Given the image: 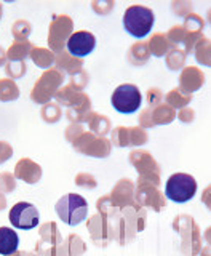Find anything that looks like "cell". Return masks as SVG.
<instances>
[{
	"label": "cell",
	"mask_w": 211,
	"mask_h": 256,
	"mask_svg": "<svg viewBox=\"0 0 211 256\" xmlns=\"http://www.w3.org/2000/svg\"><path fill=\"white\" fill-rule=\"evenodd\" d=\"M109 226L112 232V238L120 245H126L148 226V212L146 208L136 204L133 206L116 208L109 216Z\"/></svg>",
	"instance_id": "obj_1"
},
{
	"label": "cell",
	"mask_w": 211,
	"mask_h": 256,
	"mask_svg": "<svg viewBox=\"0 0 211 256\" xmlns=\"http://www.w3.org/2000/svg\"><path fill=\"white\" fill-rule=\"evenodd\" d=\"M173 229L181 237V250L186 256H197L200 254L204 246V237L198 224L190 214H178L173 221Z\"/></svg>",
	"instance_id": "obj_2"
},
{
	"label": "cell",
	"mask_w": 211,
	"mask_h": 256,
	"mask_svg": "<svg viewBox=\"0 0 211 256\" xmlns=\"http://www.w3.org/2000/svg\"><path fill=\"white\" fill-rule=\"evenodd\" d=\"M128 160L138 172V180L134 184H150V186L156 188L160 186L162 168L149 150H142V149L132 150L128 156Z\"/></svg>",
	"instance_id": "obj_3"
},
{
	"label": "cell",
	"mask_w": 211,
	"mask_h": 256,
	"mask_svg": "<svg viewBox=\"0 0 211 256\" xmlns=\"http://www.w3.org/2000/svg\"><path fill=\"white\" fill-rule=\"evenodd\" d=\"M156 16L150 8L144 5H132L125 10L124 28L134 38H144L152 30Z\"/></svg>",
	"instance_id": "obj_4"
},
{
	"label": "cell",
	"mask_w": 211,
	"mask_h": 256,
	"mask_svg": "<svg viewBox=\"0 0 211 256\" xmlns=\"http://www.w3.org/2000/svg\"><path fill=\"white\" fill-rule=\"evenodd\" d=\"M60 220L68 226H78L88 218V202L85 197L78 194H66L62 196L54 205Z\"/></svg>",
	"instance_id": "obj_5"
},
{
	"label": "cell",
	"mask_w": 211,
	"mask_h": 256,
	"mask_svg": "<svg viewBox=\"0 0 211 256\" xmlns=\"http://www.w3.org/2000/svg\"><path fill=\"white\" fill-rule=\"evenodd\" d=\"M198 184L189 173H174L165 184V197L174 204H186L196 197Z\"/></svg>",
	"instance_id": "obj_6"
},
{
	"label": "cell",
	"mask_w": 211,
	"mask_h": 256,
	"mask_svg": "<svg viewBox=\"0 0 211 256\" xmlns=\"http://www.w3.org/2000/svg\"><path fill=\"white\" fill-rule=\"evenodd\" d=\"M62 82H64L62 72H60L56 68L45 70L42 77L36 82L34 88H32L30 100L40 104V106H45L46 102H52L58 90L62 86Z\"/></svg>",
	"instance_id": "obj_7"
},
{
	"label": "cell",
	"mask_w": 211,
	"mask_h": 256,
	"mask_svg": "<svg viewBox=\"0 0 211 256\" xmlns=\"http://www.w3.org/2000/svg\"><path fill=\"white\" fill-rule=\"evenodd\" d=\"M74 34V21L68 14L53 16V21L48 30V48L56 54L64 52L68 46V40Z\"/></svg>",
	"instance_id": "obj_8"
},
{
	"label": "cell",
	"mask_w": 211,
	"mask_h": 256,
	"mask_svg": "<svg viewBox=\"0 0 211 256\" xmlns=\"http://www.w3.org/2000/svg\"><path fill=\"white\" fill-rule=\"evenodd\" d=\"M112 108L120 114H133L141 108L142 94L133 84H122L112 93Z\"/></svg>",
	"instance_id": "obj_9"
},
{
	"label": "cell",
	"mask_w": 211,
	"mask_h": 256,
	"mask_svg": "<svg viewBox=\"0 0 211 256\" xmlns=\"http://www.w3.org/2000/svg\"><path fill=\"white\" fill-rule=\"evenodd\" d=\"M78 154H84L94 158H106L112 152V142L108 138L96 136L92 132H85L80 138L72 144Z\"/></svg>",
	"instance_id": "obj_10"
},
{
	"label": "cell",
	"mask_w": 211,
	"mask_h": 256,
	"mask_svg": "<svg viewBox=\"0 0 211 256\" xmlns=\"http://www.w3.org/2000/svg\"><path fill=\"white\" fill-rule=\"evenodd\" d=\"M12 226L21 230H29L38 226L40 214L37 208L29 202H18L12 206L10 214H8Z\"/></svg>",
	"instance_id": "obj_11"
},
{
	"label": "cell",
	"mask_w": 211,
	"mask_h": 256,
	"mask_svg": "<svg viewBox=\"0 0 211 256\" xmlns=\"http://www.w3.org/2000/svg\"><path fill=\"white\" fill-rule=\"evenodd\" d=\"M134 200L144 208H150L156 213H160L166 205V197L162 194L160 189L150 184H136Z\"/></svg>",
	"instance_id": "obj_12"
},
{
	"label": "cell",
	"mask_w": 211,
	"mask_h": 256,
	"mask_svg": "<svg viewBox=\"0 0 211 256\" xmlns=\"http://www.w3.org/2000/svg\"><path fill=\"white\" fill-rule=\"evenodd\" d=\"M86 229H88V234H90V238L93 240V244H96L98 246L104 248L110 242H114L109 220L100 213H94L86 220Z\"/></svg>",
	"instance_id": "obj_13"
},
{
	"label": "cell",
	"mask_w": 211,
	"mask_h": 256,
	"mask_svg": "<svg viewBox=\"0 0 211 256\" xmlns=\"http://www.w3.org/2000/svg\"><path fill=\"white\" fill-rule=\"evenodd\" d=\"M94 48H96V37L92 32L78 30V32H74V34L70 36V38L68 40L66 50L72 56H76V58L84 60L85 56H88L94 50Z\"/></svg>",
	"instance_id": "obj_14"
},
{
	"label": "cell",
	"mask_w": 211,
	"mask_h": 256,
	"mask_svg": "<svg viewBox=\"0 0 211 256\" xmlns=\"http://www.w3.org/2000/svg\"><path fill=\"white\" fill-rule=\"evenodd\" d=\"M92 101L90 96L85 92H80L77 94V100L74 101L70 108L66 109V117L70 124H88V120L92 117Z\"/></svg>",
	"instance_id": "obj_15"
},
{
	"label": "cell",
	"mask_w": 211,
	"mask_h": 256,
	"mask_svg": "<svg viewBox=\"0 0 211 256\" xmlns=\"http://www.w3.org/2000/svg\"><path fill=\"white\" fill-rule=\"evenodd\" d=\"M134 190H136V184L128 180V178H122L110 190V198L116 206L118 208H125V206H133L138 202L134 200Z\"/></svg>",
	"instance_id": "obj_16"
},
{
	"label": "cell",
	"mask_w": 211,
	"mask_h": 256,
	"mask_svg": "<svg viewBox=\"0 0 211 256\" xmlns=\"http://www.w3.org/2000/svg\"><path fill=\"white\" fill-rule=\"evenodd\" d=\"M178 82H180V90L182 93H188V94H192L198 92L202 86L205 84V74L204 70L197 66H186L180 77H178Z\"/></svg>",
	"instance_id": "obj_17"
},
{
	"label": "cell",
	"mask_w": 211,
	"mask_h": 256,
	"mask_svg": "<svg viewBox=\"0 0 211 256\" xmlns=\"http://www.w3.org/2000/svg\"><path fill=\"white\" fill-rule=\"evenodd\" d=\"M14 178L28 184H37L42 180V166L30 158H21L14 166Z\"/></svg>",
	"instance_id": "obj_18"
},
{
	"label": "cell",
	"mask_w": 211,
	"mask_h": 256,
	"mask_svg": "<svg viewBox=\"0 0 211 256\" xmlns=\"http://www.w3.org/2000/svg\"><path fill=\"white\" fill-rule=\"evenodd\" d=\"M54 68L62 72V74L74 76L84 69V60L76 58L68 50H64L54 54Z\"/></svg>",
	"instance_id": "obj_19"
},
{
	"label": "cell",
	"mask_w": 211,
	"mask_h": 256,
	"mask_svg": "<svg viewBox=\"0 0 211 256\" xmlns=\"http://www.w3.org/2000/svg\"><path fill=\"white\" fill-rule=\"evenodd\" d=\"M20 237L12 228H0V256H10L18 252Z\"/></svg>",
	"instance_id": "obj_20"
},
{
	"label": "cell",
	"mask_w": 211,
	"mask_h": 256,
	"mask_svg": "<svg viewBox=\"0 0 211 256\" xmlns=\"http://www.w3.org/2000/svg\"><path fill=\"white\" fill-rule=\"evenodd\" d=\"M150 56L152 54H150L148 42L140 40V42H136L130 46L126 60L130 64H133V66H144V64H148V61L150 60Z\"/></svg>",
	"instance_id": "obj_21"
},
{
	"label": "cell",
	"mask_w": 211,
	"mask_h": 256,
	"mask_svg": "<svg viewBox=\"0 0 211 256\" xmlns=\"http://www.w3.org/2000/svg\"><path fill=\"white\" fill-rule=\"evenodd\" d=\"M32 50H34V45H32L29 40H14L12 46L6 50V60L24 62V60L30 56Z\"/></svg>",
	"instance_id": "obj_22"
},
{
	"label": "cell",
	"mask_w": 211,
	"mask_h": 256,
	"mask_svg": "<svg viewBox=\"0 0 211 256\" xmlns=\"http://www.w3.org/2000/svg\"><path fill=\"white\" fill-rule=\"evenodd\" d=\"M88 128H90V132L96 136H102L106 138L110 132H112V124H110V118L106 117L100 112H92V117L88 120Z\"/></svg>",
	"instance_id": "obj_23"
},
{
	"label": "cell",
	"mask_w": 211,
	"mask_h": 256,
	"mask_svg": "<svg viewBox=\"0 0 211 256\" xmlns=\"http://www.w3.org/2000/svg\"><path fill=\"white\" fill-rule=\"evenodd\" d=\"M38 240L40 242H44L45 245H50V246H54L62 242V236L56 226V222L53 221H48V222H44L42 226H40V230H38Z\"/></svg>",
	"instance_id": "obj_24"
},
{
	"label": "cell",
	"mask_w": 211,
	"mask_h": 256,
	"mask_svg": "<svg viewBox=\"0 0 211 256\" xmlns=\"http://www.w3.org/2000/svg\"><path fill=\"white\" fill-rule=\"evenodd\" d=\"M149 50H150V54L156 56V58H164V56L168 54V52L172 50V45H170L168 38H166V34L164 32H158V34H154L150 38H149Z\"/></svg>",
	"instance_id": "obj_25"
},
{
	"label": "cell",
	"mask_w": 211,
	"mask_h": 256,
	"mask_svg": "<svg viewBox=\"0 0 211 256\" xmlns=\"http://www.w3.org/2000/svg\"><path fill=\"white\" fill-rule=\"evenodd\" d=\"M30 60L40 69H52L54 66V53L50 48H42V46H34V50L30 53Z\"/></svg>",
	"instance_id": "obj_26"
},
{
	"label": "cell",
	"mask_w": 211,
	"mask_h": 256,
	"mask_svg": "<svg viewBox=\"0 0 211 256\" xmlns=\"http://www.w3.org/2000/svg\"><path fill=\"white\" fill-rule=\"evenodd\" d=\"M192 101V94L182 93L180 88H173L165 94L164 102L168 104L170 108H173L174 110H181L182 108H188L189 102Z\"/></svg>",
	"instance_id": "obj_27"
},
{
	"label": "cell",
	"mask_w": 211,
	"mask_h": 256,
	"mask_svg": "<svg viewBox=\"0 0 211 256\" xmlns=\"http://www.w3.org/2000/svg\"><path fill=\"white\" fill-rule=\"evenodd\" d=\"M176 114L178 112L173 108H170L168 104L162 102L157 108L152 109V122L154 125H170L176 118Z\"/></svg>",
	"instance_id": "obj_28"
},
{
	"label": "cell",
	"mask_w": 211,
	"mask_h": 256,
	"mask_svg": "<svg viewBox=\"0 0 211 256\" xmlns=\"http://www.w3.org/2000/svg\"><path fill=\"white\" fill-rule=\"evenodd\" d=\"M186 60H188V53L184 48H172L165 56V64L170 70H182L186 68Z\"/></svg>",
	"instance_id": "obj_29"
},
{
	"label": "cell",
	"mask_w": 211,
	"mask_h": 256,
	"mask_svg": "<svg viewBox=\"0 0 211 256\" xmlns=\"http://www.w3.org/2000/svg\"><path fill=\"white\" fill-rule=\"evenodd\" d=\"M194 54H196V61L202 66L211 68V40L204 37L200 40V44L196 46L194 50Z\"/></svg>",
	"instance_id": "obj_30"
},
{
	"label": "cell",
	"mask_w": 211,
	"mask_h": 256,
	"mask_svg": "<svg viewBox=\"0 0 211 256\" xmlns=\"http://www.w3.org/2000/svg\"><path fill=\"white\" fill-rule=\"evenodd\" d=\"M20 98V88L10 78H0V101L8 102Z\"/></svg>",
	"instance_id": "obj_31"
},
{
	"label": "cell",
	"mask_w": 211,
	"mask_h": 256,
	"mask_svg": "<svg viewBox=\"0 0 211 256\" xmlns=\"http://www.w3.org/2000/svg\"><path fill=\"white\" fill-rule=\"evenodd\" d=\"M40 116L45 120L46 124H56L60 122L62 117V110L58 102H46L45 106H42L40 110Z\"/></svg>",
	"instance_id": "obj_32"
},
{
	"label": "cell",
	"mask_w": 211,
	"mask_h": 256,
	"mask_svg": "<svg viewBox=\"0 0 211 256\" xmlns=\"http://www.w3.org/2000/svg\"><path fill=\"white\" fill-rule=\"evenodd\" d=\"M182 28L186 29V32H189V34H204L205 20L202 18L200 14L192 13V14L188 16V18H184Z\"/></svg>",
	"instance_id": "obj_33"
},
{
	"label": "cell",
	"mask_w": 211,
	"mask_h": 256,
	"mask_svg": "<svg viewBox=\"0 0 211 256\" xmlns=\"http://www.w3.org/2000/svg\"><path fill=\"white\" fill-rule=\"evenodd\" d=\"M80 92H76L74 88L66 85V86H61L58 93H56L54 96V101L60 104V106H66V108H70L72 104H74V101L77 100V94Z\"/></svg>",
	"instance_id": "obj_34"
},
{
	"label": "cell",
	"mask_w": 211,
	"mask_h": 256,
	"mask_svg": "<svg viewBox=\"0 0 211 256\" xmlns=\"http://www.w3.org/2000/svg\"><path fill=\"white\" fill-rule=\"evenodd\" d=\"M110 142L116 148H130L128 126H117L110 132Z\"/></svg>",
	"instance_id": "obj_35"
},
{
	"label": "cell",
	"mask_w": 211,
	"mask_h": 256,
	"mask_svg": "<svg viewBox=\"0 0 211 256\" xmlns=\"http://www.w3.org/2000/svg\"><path fill=\"white\" fill-rule=\"evenodd\" d=\"M128 136H130V146H144L146 142L149 141V134L148 132L141 126H132L128 128Z\"/></svg>",
	"instance_id": "obj_36"
},
{
	"label": "cell",
	"mask_w": 211,
	"mask_h": 256,
	"mask_svg": "<svg viewBox=\"0 0 211 256\" xmlns=\"http://www.w3.org/2000/svg\"><path fill=\"white\" fill-rule=\"evenodd\" d=\"M5 72H6V77L14 82V80L24 77V74H26V64L21 61H6Z\"/></svg>",
	"instance_id": "obj_37"
},
{
	"label": "cell",
	"mask_w": 211,
	"mask_h": 256,
	"mask_svg": "<svg viewBox=\"0 0 211 256\" xmlns=\"http://www.w3.org/2000/svg\"><path fill=\"white\" fill-rule=\"evenodd\" d=\"M186 36H188V32H186V29L182 26H180V24H178V26H173L166 32V38H168L170 45H172V48H180V45L184 44Z\"/></svg>",
	"instance_id": "obj_38"
},
{
	"label": "cell",
	"mask_w": 211,
	"mask_h": 256,
	"mask_svg": "<svg viewBox=\"0 0 211 256\" xmlns=\"http://www.w3.org/2000/svg\"><path fill=\"white\" fill-rule=\"evenodd\" d=\"M30 32H32L30 22L24 21V20L16 21L12 26V34H13L14 40H28V37L30 36Z\"/></svg>",
	"instance_id": "obj_39"
},
{
	"label": "cell",
	"mask_w": 211,
	"mask_h": 256,
	"mask_svg": "<svg viewBox=\"0 0 211 256\" xmlns=\"http://www.w3.org/2000/svg\"><path fill=\"white\" fill-rule=\"evenodd\" d=\"M172 10L176 16H180V18H188L189 14L194 13V5L190 0H173Z\"/></svg>",
	"instance_id": "obj_40"
},
{
	"label": "cell",
	"mask_w": 211,
	"mask_h": 256,
	"mask_svg": "<svg viewBox=\"0 0 211 256\" xmlns=\"http://www.w3.org/2000/svg\"><path fill=\"white\" fill-rule=\"evenodd\" d=\"M66 240H68L70 252L74 256H82L86 252V244L84 242V238L78 237L77 234H70Z\"/></svg>",
	"instance_id": "obj_41"
},
{
	"label": "cell",
	"mask_w": 211,
	"mask_h": 256,
	"mask_svg": "<svg viewBox=\"0 0 211 256\" xmlns=\"http://www.w3.org/2000/svg\"><path fill=\"white\" fill-rule=\"evenodd\" d=\"M88 85V72L85 69H82L77 74L70 76V80H69V86L74 88L76 92H84L85 86Z\"/></svg>",
	"instance_id": "obj_42"
},
{
	"label": "cell",
	"mask_w": 211,
	"mask_h": 256,
	"mask_svg": "<svg viewBox=\"0 0 211 256\" xmlns=\"http://www.w3.org/2000/svg\"><path fill=\"white\" fill-rule=\"evenodd\" d=\"M14 189H16L14 174L8 173V172L0 173V192H4V194H12Z\"/></svg>",
	"instance_id": "obj_43"
},
{
	"label": "cell",
	"mask_w": 211,
	"mask_h": 256,
	"mask_svg": "<svg viewBox=\"0 0 211 256\" xmlns=\"http://www.w3.org/2000/svg\"><path fill=\"white\" fill-rule=\"evenodd\" d=\"M165 100V94L162 93L160 88H156L152 86L148 90V93H146V101H148V108H157L158 104H162Z\"/></svg>",
	"instance_id": "obj_44"
},
{
	"label": "cell",
	"mask_w": 211,
	"mask_h": 256,
	"mask_svg": "<svg viewBox=\"0 0 211 256\" xmlns=\"http://www.w3.org/2000/svg\"><path fill=\"white\" fill-rule=\"evenodd\" d=\"M116 208H118V206L114 205L110 196H102L98 198V202H96V210H98V213L102 216H109Z\"/></svg>",
	"instance_id": "obj_45"
},
{
	"label": "cell",
	"mask_w": 211,
	"mask_h": 256,
	"mask_svg": "<svg viewBox=\"0 0 211 256\" xmlns=\"http://www.w3.org/2000/svg\"><path fill=\"white\" fill-rule=\"evenodd\" d=\"M85 132H86V130L84 128L82 124H70V125L66 128V132H64V136H66V141H69L70 144H74Z\"/></svg>",
	"instance_id": "obj_46"
},
{
	"label": "cell",
	"mask_w": 211,
	"mask_h": 256,
	"mask_svg": "<svg viewBox=\"0 0 211 256\" xmlns=\"http://www.w3.org/2000/svg\"><path fill=\"white\" fill-rule=\"evenodd\" d=\"M76 186L85 188V189H94L98 186V181H96V178L90 173H78L76 176Z\"/></svg>",
	"instance_id": "obj_47"
},
{
	"label": "cell",
	"mask_w": 211,
	"mask_h": 256,
	"mask_svg": "<svg viewBox=\"0 0 211 256\" xmlns=\"http://www.w3.org/2000/svg\"><path fill=\"white\" fill-rule=\"evenodd\" d=\"M205 36L204 34H189L188 32V36H186V40H184V52L186 53H194V50H196V46L200 44V40L204 38Z\"/></svg>",
	"instance_id": "obj_48"
},
{
	"label": "cell",
	"mask_w": 211,
	"mask_h": 256,
	"mask_svg": "<svg viewBox=\"0 0 211 256\" xmlns=\"http://www.w3.org/2000/svg\"><path fill=\"white\" fill-rule=\"evenodd\" d=\"M92 8L94 10V13L104 16V14H109L112 12L114 2L112 0H94V2L92 4Z\"/></svg>",
	"instance_id": "obj_49"
},
{
	"label": "cell",
	"mask_w": 211,
	"mask_h": 256,
	"mask_svg": "<svg viewBox=\"0 0 211 256\" xmlns=\"http://www.w3.org/2000/svg\"><path fill=\"white\" fill-rule=\"evenodd\" d=\"M138 120H140V126L144 128V130L156 126L152 122V108H146L140 114V117H138Z\"/></svg>",
	"instance_id": "obj_50"
},
{
	"label": "cell",
	"mask_w": 211,
	"mask_h": 256,
	"mask_svg": "<svg viewBox=\"0 0 211 256\" xmlns=\"http://www.w3.org/2000/svg\"><path fill=\"white\" fill-rule=\"evenodd\" d=\"M176 118H180L182 124H192L194 120H196V110L192 108H182L181 110H178L176 114Z\"/></svg>",
	"instance_id": "obj_51"
},
{
	"label": "cell",
	"mask_w": 211,
	"mask_h": 256,
	"mask_svg": "<svg viewBox=\"0 0 211 256\" xmlns=\"http://www.w3.org/2000/svg\"><path fill=\"white\" fill-rule=\"evenodd\" d=\"M12 156H13V148L8 142L0 141V165L6 162V160H10Z\"/></svg>",
	"instance_id": "obj_52"
},
{
	"label": "cell",
	"mask_w": 211,
	"mask_h": 256,
	"mask_svg": "<svg viewBox=\"0 0 211 256\" xmlns=\"http://www.w3.org/2000/svg\"><path fill=\"white\" fill-rule=\"evenodd\" d=\"M202 202H204V205L211 212V184L206 186L204 189V192H202Z\"/></svg>",
	"instance_id": "obj_53"
},
{
	"label": "cell",
	"mask_w": 211,
	"mask_h": 256,
	"mask_svg": "<svg viewBox=\"0 0 211 256\" xmlns=\"http://www.w3.org/2000/svg\"><path fill=\"white\" fill-rule=\"evenodd\" d=\"M6 61H8V60H6V50H4V48L0 46V68L5 66Z\"/></svg>",
	"instance_id": "obj_54"
},
{
	"label": "cell",
	"mask_w": 211,
	"mask_h": 256,
	"mask_svg": "<svg viewBox=\"0 0 211 256\" xmlns=\"http://www.w3.org/2000/svg\"><path fill=\"white\" fill-rule=\"evenodd\" d=\"M202 237H204V240L206 242V245H211V228H208L204 234H202Z\"/></svg>",
	"instance_id": "obj_55"
},
{
	"label": "cell",
	"mask_w": 211,
	"mask_h": 256,
	"mask_svg": "<svg viewBox=\"0 0 211 256\" xmlns=\"http://www.w3.org/2000/svg\"><path fill=\"white\" fill-rule=\"evenodd\" d=\"M200 256H211V245H205V246H202V250H200Z\"/></svg>",
	"instance_id": "obj_56"
},
{
	"label": "cell",
	"mask_w": 211,
	"mask_h": 256,
	"mask_svg": "<svg viewBox=\"0 0 211 256\" xmlns=\"http://www.w3.org/2000/svg\"><path fill=\"white\" fill-rule=\"evenodd\" d=\"M5 208H6V197L4 192H0V212L5 210Z\"/></svg>",
	"instance_id": "obj_57"
},
{
	"label": "cell",
	"mask_w": 211,
	"mask_h": 256,
	"mask_svg": "<svg viewBox=\"0 0 211 256\" xmlns=\"http://www.w3.org/2000/svg\"><path fill=\"white\" fill-rule=\"evenodd\" d=\"M20 256H38L37 253H30V252H20Z\"/></svg>",
	"instance_id": "obj_58"
},
{
	"label": "cell",
	"mask_w": 211,
	"mask_h": 256,
	"mask_svg": "<svg viewBox=\"0 0 211 256\" xmlns=\"http://www.w3.org/2000/svg\"><path fill=\"white\" fill-rule=\"evenodd\" d=\"M206 21H208V24L211 26V8L208 10V13H206Z\"/></svg>",
	"instance_id": "obj_59"
},
{
	"label": "cell",
	"mask_w": 211,
	"mask_h": 256,
	"mask_svg": "<svg viewBox=\"0 0 211 256\" xmlns=\"http://www.w3.org/2000/svg\"><path fill=\"white\" fill-rule=\"evenodd\" d=\"M2 14H4V8H2V5H0V20H2Z\"/></svg>",
	"instance_id": "obj_60"
}]
</instances>
